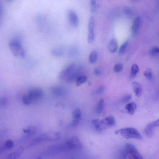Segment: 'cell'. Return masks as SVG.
<instances>
[{
	"mask_svg": "<svg viewBox=\"0 0 159 159\" xmlns=\"http://www.w3.org/2000/svg\"><path fill=\"white\" fill-rule=\"evenodd\" d=\"M116 135L120 134L126 139L136 138L142 140L143 137L136 129L131 127L122 128L115 131Z\"/></svg>",
	"mask_w": 159,
	"mask_h": 159,
	"instance_id": "cell-2",
	"label": "cell"
},
{
	"mask_svg": "<svg viewBox=\"0 0 159 159\" xmlns=\"http://www.w3.org/2000/svg\"><path fill=\"white\" fill-rule=\"evenodd\" d=\"M95 24V20L94 16H91L89 19L88 24L89 31H94Z\"/></svg>",
	"mask_w": 159,
	"mask_h": 159,
	"instance_id": "cell-29",
	"label": "cell"
},
{
	"mask_svg": "<svg viewBox=\"0 0 159 159\" xmlns=\"http://www.w3.org/2000/svg\"><path fill=\"white\" fill-rule=\"evenodd\" d=\"M102 129L114 126L116 122L115 118L112 116H109L101 121Z\"/></svg>",
	"mask_w": 159,
	"mask_h": 159,
	"instance_id": "cell-9",
	"label": "cell"
},
{
	"mask_svg": "<svg viewBox=\"0 0 159 159\" xmlns=\"http://www.w3.org/2000/svg\"><path fill=\"white\" fill-rule=\"evenodd\" d=\"M24 133H27L29 135L32 136L34 135L36 133V129L33 126H30L23 130Z\"/></svg>",
	"mask_w": 159,
	"mask_h": 159,
	"instance_id": "cell-26",
	"label": "cell"
},
{
	"mask_svg": "<svg viewBox=\"0 0 159 159\" xmlns=\"http://www.w3.org/2000/svg\"><path fill=\"white\" fill-rule=\"evenodd\" d=\"M132 85L135 95L137 97H140L142 92L141 85L138 82H133L132 83Z\"/></svg>",
	"mask_w": 159,
	"mask_h": 159,
	"instance_id": "cell-14",
	"label": "cell"
},
{
	"mask_svg": "<svg viewBox=\"0 0 159 159\" xmlns=\"http://www.w3.org/2000/svg\"><path fill=\"white\" fill-rule=\"evenodd\" d=\"M98 58L97 52L96 51H92L89 56V61L91 63L93 64L97 61Z\"/></svg>",
	"mask_w": 159,
	"mask_h": 159,
	"instance_id": "cell-21",
	"label": "cell"
},
{
	"mask_svg": "<svg viewBox=\"0 0 159 159\" xmlns=\"http://www.w3.org/2000/svg\"><path fill=\"white\" fill-rule=\"evenodd\" d=\"M60 137L59 134L57 132H49L43 134L35 139L33 143L36 144L45 141L58 140Z\"/></svg>",
	"mask_w": 159,
	"mask_h": 159,
	"instance_id": "cell-5",
	"label": "cell"
},
{
	"mask_svg": "<svg viewBox=\"0 0 159 159\" xmlns=\"http://www.w3.org/2000/svg\"><path fill=\"white\" fill-rule=\"evenodd\" d=\"M150 54L152 56H156L159 55V48L155 47L152 48L150 51Z\"/></svg>",
	"mask_w": 159,
	"mask_h": 159,
	"instance_id": "cell-31",
	"label": "cell"
},
{
	"mask_svg": "<svg viewBox=\"0 0 159 159\" xmlns=\"http://www.w3.org/2000/svg\"><path fill=\"white\" fill-rule=\"evenodd\" d=\"M8 103L7 99L5 97H2L0 99V105L3 106H4L7 105Z\"/></svg>",
	"mask_w": 159,
	"mask_h": 159,
	"instance_id": "cell-37",
	"label": "cell"
},
{
	"mask_svg": "<svg viewBox=\"0 0 159 159\" xmlns=\"http://www.w3.org/2000/svg\"><path fill=\"white\" fill-rule=\"evenodd\" d=\"M104 106V101L103 99H101L99 102L97 108H96V114L98 115H100L103 110Z\"/></svg>",
	"mask_w": 159,
	"mask_h": 159,
	"instance_id": "cell-20",
	"label": "cell"
},
{
	"mask_svg": "<svg viewBox=\"0 0 159 159\" xmlns=\"http://www.w3.org/2000/svg\"><path fill=\"white\" fill-rule=\"evenodd\" d=\"M95 37L94 31H89L88 36V42L89 44H91L93 42Z\"/></svg>",
	"mask_w": 159,
	"mask_h": 159,
	"instance_id": "cell-30",
	"label": "cell"
},
{
	"mask_svg": "<svg viewBox=\"0 0 159 159\" xmlns=\"http://www.w3.org/2000/svg\"><path fill=\"white\" fill-rule=\"evenodd\" d=\"M123 64H118L115 65L114 70L116 72H121L123 69Z\"/></svg>",
	"mask_w": 159,
	"mask_h": 159,
	"instance_id": "cell-33",
	"label": "cell"
},
{
	"mask_svg": "<svg viewBox=\"0 0 159 159\" xmlns=\"http://www.w3.org/2000/svg\"><path fill=\"white\" fill-rule=\"evenodd\" d=\"M137 106L136 104L134 102H132L127 104L125 106V108L128 113L131 115H133L136 109Z\"/></svg>",
	"mask_w": 159,
	"mask_h": 159,
	"instance_id": "cell-15",
	"label": "cell"
},
{
	"mask_svg": "<svg viewBox=\"0 0 159 159\" xmlns=\"http://www.w3.org/2000/svg\"><path fill=\"white\" fill-rule=\"evenodd\" d=\"M94 74L96 76H99L101 75L102 72L100 69L97 68H95L94 70Z\"/></svg>",
	"mask_w": 159,
	"mask_h": 159,
	"instance_id": "cell-40",
	"label": "cell"
},
{
	"mask_svg": "<svg viewBox=\"0 0 159 159\" xmlns=\"http://www.w3.org/2000/svg\"><path fill=\"white\" fill-rule=\"evenodd\" d=\"M83 71V68L82 66H80L77 68H75L65 82L68 83H71L76 81L79 76L82 75Z\"/></svg>",
	"mask_w": 159,
	"mask_h": 159,
	"instance_id": "cell-8",
	"label": "cell"
},
{
	"mask_svg": "<svg viewBox=\"0 0 159 159\" xmlns=\"http://www.w3.org/2000/svg\"><path fill=\"white\" fill-rule=\"evenodd\" d=\"M139 71V68L137 65L134 64L132 65L131 68L130 77L131 78H133L138 73Z\"/></svg>",
	"mask_w": 159,
	"mask_h": 159,
	"instance_id": "cell-24",
	"label": "cell"
},
{
	"mask_svg": "<svg viewBox=\"0 0 159 159\" xmlns=\"http://www.w3.org/2000/svg\"><path fill=\"white\" fill-rule=\"evenodd\" d=\"M125 12L126 15L128 16H131L133 14V12L131 9L127 7L125 10Z\"/></svg>",
	"mask_w": 159,
	"mask_h": 159,
	"instance_id": "cell-35",
	"label": "cell"
},
{
	"mask_svg": "<svg viewBox=\"0 0 159 159\" xmlns=\"http://www.w3.org/2000/svg\"><path fill=\"white\" fill-rule=\"evenodd\" d=\"M72 117L74 120L71 125L72 127L77 126L81 117V112L80 109L79 108L75 109L73 112Z\"/></svg>",
	"mask_w": 159,
	"mask_h": 159,
	"instance_id": "cell-12",
	"label": "cell"
},
{
	"mask_svg": "<svg viewBox=\"0 0 159 159\" xmlns=\"http://www.w3.org/2000/svg\"><path fill=\"white\" fill-rule=\"evenodd\" d=\"M157 5L158 7L159 8V0H157Z\"/></svg>",
	"mask_w": 159,
	"mask_h": 159,
	"instance_id": "cell-42",
	"label": "cell"
},
{
	"mask_svg": "<svg viewBox=\"0 0 159 159\" xmlns=\"http://www.w3.org/2000/svg\"><path fill=\"white\" fill-rule=\"evenodd\" d=\"M128 45V41H126L121 46L119 49V54L120 55H123L125 53L127 49Z\"/></svg>",
	"mask_w": 159,
	"mask_h": 159,
	"instance_id": "cell-28",
	"label": "cell"
},
{
	"mask_svg": "<svg viewBox=\"0 0 159 159\" xmlns=\"http://www.w3.org/2000/svg\"><path fill=\"white\" fill-rule=\"evenodd\" d=\"M24 150L23 147H20L16 151L9 154L7 156V158L13 159L18 158L22 153Z\"/></svg>",
	"mask_w": 159,
	"mask_h": 159,
	"instance_id": "cell-16",
	"label": "cell"
},
{
	"mask_svg": "<svg viewBox=\"0 0 159 159\" xmlns=\"http://www.w3.org/2000/svg\"><path fill=\"white\" fill-rule=\"evenodd\" d=\"M43 95V92L41 89L37 87L33 88L23 95L22 101L25 104L30 105L38 101Z\"/></svg>",
	"mask_w": 159,
	"mask_h": 159,
	"instance_id": "cell-1",
	"label": "cell"
},
{
	"mask_svg": "<svg viewBox=\"0 0 159 159\" xmlns=\"http://www.w3.org/2000/svg\"><path fill=\"white\" fill-rule=\"evenodd\" d=\"M153 126L155 127L159 126V119L156 121H155L150 123Z\"/></svg>",
	"mask_w": 159,
	"mask_h": 159,
	"instance_id": "cell-39",
	"label": "cell"
},
{
	"mask_svg": "<svg viewBox=\"0 0 159 159\" xmlns=\"http://www.w3.org/2000/svg\"><path fill=\"white\" fill-rule=\"evenodd\" d=\"M51 54L55 57H59L63 54L64 51L61 49L55 48L52 49Z\"/></svg>",
	"mask_w": 159,
	"mask_h": 159,
	"instance_id": "cell-25",
	"label": "cell"
},
{
	"mask_svg": "<svg viewBox=\"0 0 159 159\" xmlns=\"http://www.w3.org/2000/svg\"><path fill=\"white\" fill-rule=\"evenodd\" d=\"M118 45L117 41L115 39H112L109 44V51L112 53H114L117 50Z\"/></svg>",
	"mask_w": 159,
	"mask_h": 159,
	"instance_id": "cell-17",
	"label": "cell"
},
{
	"mask_svg": "<svg viewBox=\"0 0 159 159\" xmlns=\"http://www.w3.org/2000/svg\"><path fill=\"white\" fill-rule=\"evenodd\" d=\"M7 1H12V0H7Z\"/></svg>",
	"mask_w": 159,
	"mask_h": 159,
	"instance_id": "cell-43",
	"label": "cell"
},
{
	"mask_svg": "<svg viewBox=\"0 0 159 159\" xmlns=\"http://www.w3.org/2000/svg\"><path fill=\"white\" fill-rule=\"evenodd\" d=\"M105 89V87L104 85H102L99 87L96 91V94L97 95H101L103 93Z\"/></svg>",
	"mask_w": 159,
	"mask_h": 159,
	"instance_id": "cell-38",
	"label": "cell"
},
{
	"mask_svg": "<svg viewBox=\"0 0 159 159\" xmlns=\"http://www.w3.org/2000/svg\"><path fill=\"white\" fill-rule=\"evenodd\" d=\"M91 11L92 13H94L97 11V4L96 0H91Z\"/></svg>",
	"mask_w": 159,
	"mask_h": 159,
	"instance_id": "cell-32",
	"label": "cell"
},
{
	"mask_svg": "<svg viewBox=\"0 0 159 159\" xmlns=\"http://www.w3.org/2000/svg\"><path fill=\"white\" fill-rule=\"evenodd\" d=\"M68 150H78L82 147V145L78 137H73L70 139L65 144Z\"/></svg>",
	"mask_w": 159,
	"mask_h": 159,
	"instance_id": "cell-6",
	"label": "cell"
},
{
	"mask_svg": "<svg viewBox=\"0 0 159 159\" xmlns=\"http://www.w3.org/2000/svg\"><path fill=\"white\" fill-rule=\"evenodd\" d=\"M45 18L44 16L42 15H39L37 16L36 17V21L38 23H41L44 21Z\"/></svg>",
	"mask_w": 159,
	"mask_h": 159,
	"instance_id": "cell-36",
	"label": "cell"
},
{
	"mask_svg": "<svg viewBox=\"0 0 159 159\" xmlns=\"http://www.w3.org/2000/svg\"><path fill=\"white\" fill-rule=\"evenodd\" d=\"M131 98V95H125L122 99L121 102L122 103H126L130 101Z\"/></svg>",
	"mask_w": 159,
	"mask_h": 159,
	"instance_id": "cell-34",
	"label": "cell"
},
{
	"mask_svg": "<svg viewBox=\"0 0 159 159\" xmlns=\"http://www.w3.org/2000/svg\"><path fill=\"white\" fill-rule=\"evenodd\" d=\"M122 155L124 158L130 159H143L135 146L131 143H127L125 146Z\"/></svg>",
	"mask_w": 159,
	"mask_h": 159,
	"instance_id": "cell-3",
	"label": "cell"
},
{
	"mask_svg": "<svg viewBox=\"0 0 159 159\" xmlns=\"http://www.w3.org/2000/svg\"><path fill=\"white\" fill-rule=\"evenodd\" d=\"M144 76L149 81H151L153 79V75L151 69L149 68L147 69L143 74Z\"/></svg>",
	"mask_w": 159,
	"mask_h": 159,
	"instance_id": "cell-22",
	"label": "cell"
},
{
	"mask_svg": "<svg viewBox=\"0 0 159 159\" xmlns=\"http://www.w3.org/2000/svg\"><path fill=\"white\" fill-rule=\"evenodd\" d=\"M75 69V65L74 64H72L62 70L58 75V78L60 80L66 82Z\"/></svg>",
	"mask_w": 159,
	"mask_h": 159,
	"instance_id": "cell-7",
	"label": "cell"
},
{
	"mask_svg": "<svg viewBox=\"0 0 159 159\" xmlns=\"http://www.w3.org/2000/svg\"><path fill=\"white\" fill-rule=\"evenodd\" d=\"M87 78L86 76L81 75L79 76L76 81V85L78 86H80L83 84L85 83L87 81Z\"/></svg>",
	"mask_w": 159,
	"mask_h": 159,
	"instance_id": "cell-23",
	"label": "cell"
},
{
	"mask_svg": "<svg viewBox=\"0 0 159 159\" xmlns=\"http://www.w3.org/2000/svg\"><path fill=\"white\" fill-rule=\"evenodd\" d=\"M14 146V143L13 141L11 140L7 141L3 148L5 150H11Z\"/></svg>",
	"mask_w": 159,
	"mask_h": 159,
	"instance_id": "cell-27",
	"label": "cell"
},
{
	"mask_svg": "<svg viewBox=\"0 0 159 159\" xmlns=\"http://www.w3.org/2000/svg\"><path fill=\"white\" fill-rule=\"evenodd\" d=\"M75 48H74V49H72L71 50V51H70V54L71 55H74L76 54V52H77V51L76 50V49H74Z\"/></svg>",
	"mask_w": 159,
	"mask_h": 159,
	"instance_id": "cell-41",
	"label": "cell"
},
{
	"mask_svg": "<svg viewBox=\"0 0 159 159\" xmlns=\"http://www.w3.org/2000/svg\"><path fill=\"white\" fill-rule=\"evenodd\" d=\"M9 47L12 53L15 57L19 58H24L26 53L21 43L17 39H14L10 42Z\"/></svg>",
	"mask_w": 159,
	"mask_h": 159,
	"instance_id": "cell-4",
	"label": "cell"
},
{
	"mask_svg": "<svg viewBox=\"0 0 159 159\" xmlns=\"http://www.w3.org/2000/svg\"><path fill=\"white\" fill-rule=\"evenodd\" d=\"M50 90L53 94L58 97H62L66 93V89L61 86H52L50 88Z\"/></svg>",
	"mask_w": 159,
	"mask_h": 159,
	"instance_id": "cell-10",
	"label": "cell"
},
{
	"mask_svg": "<svg viewBox=\"0 0 159 159\" xmlns=\"http://www.w3.org/2000/svg\"><path fill=\"white\" fill-rule=\"evenodd\" d=\"M141 23V18L139 16L136 18L133 21L132 26V34L135 35L137 34Z\"/></svg>",
	"mask_w": 159,
	"mask_h": 159,
	"instance_id": "cell-13",
	"label": "cell"
},
{
	"mask_svg": "<svg viewBox=\"0 0 159 159\" xmlns=\"http://www.w3.org/2000/svg\"><path fill=\"white\" fill-rule=\"evenodd\" d=\"M154 128L150 124H148L144 129L145 134L148 137L153 136L154 134Z\"/></svg>",
	"mask_w": 159,
	"mask_h": 159,
	"instance_id": "cell-18",
	"label": "cell"
},
{
	"mask_svg": "<svg viewBox=\"0 0 159 159\" xmlns=\"http://www.w3.org/2000/svg\"><path fill=\"white\" fill-rule=\"evenodd\" d=\"M92 124L93 126L98 131L101 132L103 129H102L101 121L98 119H94L92 121Z\"/></svg>",
	"mask_w": 159,
	"mask_h": 159,
	"instance_id": "cell-19",
	"label": "cell"
},
{
	"mask_svg": "<svg viewBox=\"0 0 159 159\" xmlns=\"http://www.w3.org/2000/svg\"><path fill=\"white\" fill-rule=\"evenodd\" d=\"M68 15L71 24L74 27H77L79 24V20L75 12L72 10H69L68 12Z\"/></svg>",
	"mask_w": 159,
	"mask_h": 159,
	"instance_id": "cell-11",
	"label": "cell"
}]
</instances>
